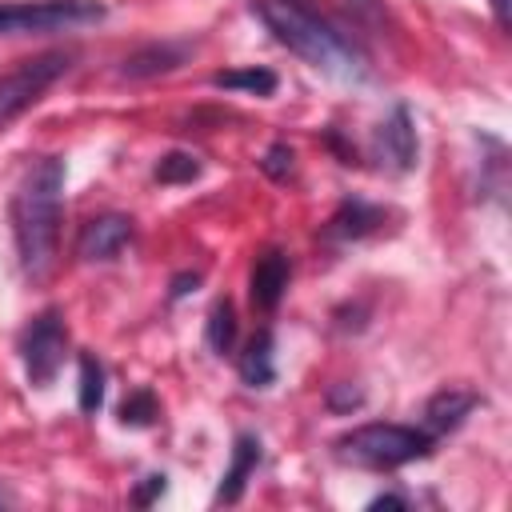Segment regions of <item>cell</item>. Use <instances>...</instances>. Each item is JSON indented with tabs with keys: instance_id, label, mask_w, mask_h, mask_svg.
I'll return each instance as SVG.
<instances>
[{
	"instance_id": "cell-5",
	"label": "cell",
	"mask_w": 512,
	"mask_h": 512,
	"mask_svg": "<svg viewBox=\"0 0 512 512\" xmlns=\"http://www.w3.org/2000/svg\"><path fill=\"white\" fill-rule=\"evenodd\" d=\"M72 60H76L72 52L52 48V52L32 56V60L16 64L12 72H4V76H0V128H8L20 112H28V108L72 68Z\"/></svg>"
},
{
	"instance_id": "cell-12",
	"label": "cell",
	"mask_w": 512,
	"mask_h": 512,
	"mask_svg": "<svg viewBox=\"0 0 512 512\" xmlns=\"http://www.w3.org/2000/svg\"><path fill=\"white\" fill-rule=\"evenodd\" d=\"M260 464V436L256 432H240L236 444H232V464L228 472L220 476V488H216V504H236L244 496V484L248 476L256 472Z\"/></svg>"
},
{
	"instance_id": "cell-15",
	"label": "cell",
	"mask_w": 512,
	"mask_h": 512,
	"mask_svg": "<svg viewBox=\"0 0 512 512\" xmlns=\"http://www.w3.org/2000/svg\"><path fill=\"white\" fill-rule=\"evenodd\" d=\"M276 84H280V80H276L272 68H224V72H212V88H224V92L272 96Z\"/></svg>"
},
{
	"instance_id": "cell-7",
	"label": "cell",
	"mask_w": 512,
	"mask_h": 512,
	"mask_svg": "<svg viewBox=\"0 0 512 512\" xmlns=\"http://www.w3.org/2000/svg\"><path fill=\"white\" fill-rule=\"evenodd\" d=\"M132 216L124 212H100L92 220L80 224L76 232V256L84 264H104V260H116L128 244H132Z\"/></svg>"
},
{
	"instance_id": "cell-23",
	"label": "cell",
	"mask_w": 512,
	"mask_h": 512,
	"mask_svg": "<svg viewBox=\"0 0 512 512\" xmlns=\"http://www.w3.org/2000/svg\"><path fill=\"white\" fill-rule=\"evenodd\" d=\"M196 284H200V272H180V276H172V288H168V300H180V296H188V292H196Z\"/></svg>"
},
{
	"instance_id": "cell-8",
	"label": "cell",
	"mask_w": 512,
	"mask_h": 512,
	"mask_svg": "<svg viewBox=\"0 0 512 512\" xmlns=\"http://www.w3.org/2000/svg\"><path fill=\"white\" fill-rule=\"evenodd\" d=\"M416 152H420V144H416L412 112H408V104H396L376 128V156L392 172H412L416 168Z\"/></svg>"
},
{
	"instance_id": "cell-4",
	"label": "cell",
	"mask_w": 512,
	"mask_h": 512,
	"mask_svg": "<svg viewBox=\"0 0 512 512\" xmlns=\"http://www.w3.org/2000/svg\"><path fill=\"white\" fill-rule=\"evenodd\" d=\"M100 0H16L0 4V36H28V32H64L80 24L104 20Z\"/></svg>"
},
{
	"instance_id": "cell-19",
	"label": "cell",
	"mask_w": 512,
	"mask_h": 512,
	"mask_svg": "<svg viewBox=\"0 0 512 512\" xmlns=\"http://www.w3.org/2000/svg\"><path fill=\"white\" fill-rule=\"evenodd\" d=\"M152 176H156L160 184H192V180L200 176V160H196L192 152H168V156L156 160Z\"/></svg>"
},
{
	"instance_id": "cell-14",
	"label": "cell",
	"mask_w": 512,
	"mask_h": 512,
	"mask_svg": "<svg viewBox=\"0 0 512 512\" xmlns=\"http://www.w3.org/2000/svg\"><path fill=\"white\" fill-rule=\"evenodd\" d=\"M272 332L268 328H260L248 344H244V352H240V360H236V372H240V380L248 384V388H268L272 380H276V360H272Z\"/></svg>"
},
{
	"instance_id": "cell-6",
	"label": "cell",
	"mask_w": 512,
	"mask_h": 512,
	"mask_svg": "<svg viewBox=\"0 0 512 512\" xmlns=\"http://www.w3.org/2000/svg\"><path fill=\"white\" fill-rule=\"evenodd\" d=\"M68 356V328L60 308H44L40 316H32V324L20 332V360H24V376L32 388H48L56 380V372L64 368Z\"/></svg>"
},
{
	"instance_id": "cell-13",
	"label": "cell",
	"mask_w": 512,
	"mask_h": 512,
	"mask_svg": "<svg viewBox=\"0 0 512 512\" xmlns=\"http://www.w3.org/2000/svg\"><path fill=\"white\" fill-rule=\"evenodd\" d=\"M192 44H148V48H136L124 64H120V76L124 80H148V76H160V72H172L188 60Z\"/></svg>"
},
{
	"instance_id": "cell-21",
	"label": "cell",
	"mask_w": 512,
	"mask_h": 512,
	"mask_svg": "<svg viewBox=\"0 0 512 512\" xmlns=\"http://www.w3.org/2000/svg\"><path fill=\"white\" fill-rule=\"evenodd\" d=\"M360 404H364V388H356V384H332V392H328V408L332 412H352Z\"/></svg>"
},
{
	"instance_id": "cell-22",
	"label": "cell",
	"mask_w": 512,
	"mask_h": 512,
	"mask_svg": "<svg viewBox=\"0 0 512 512\" xmlns=\"http://www.w3.org/2000/svg\"><path fill=\"white\" fill-rule=\"evenodd\" d=\"M164 488H168V476H164V472H152V476H144V484L132 492V504L148 508L156 496H164Z\"/></svg>"
},
{
	"instance_id": "cell-1",
	"label": "cell",
	"mask_w": 512,
	"mask_h": 512,
	"mask_svg": "<svg viewBox=\"0 0 512 512\" xmlns=\"http://www.w3.org/2000/svg\"><path fill=\"white\" fill-rule=\"evenodd\" d=\"M64 220V160L40 156L20 176L12 196V240L28 280H44L56 268Z\"/></svg>"
},
{
	"instance_id": "cell-24",
	"label": "cell",
	"mask_w": 512,
	"mask_h": 512,
	"mask_svg": "<svg viewBox=\"0 0 512 512\" xmlns=\"http://www.w3.org/2000/svg\"><path fill=\"white\" fill-rule=\"evenodd\" d=\"M368 508L376 512V508H408V496H396V492H380V496H372L368 500Z\"/></svg>"
},
{
	"instance_id": "cell-2",
	"label": "cell",
	"mask_w": 512,
	"mask_h": 512,
	"mask_svg": "<svg viewBox=\"0 0 512 512\" xmlns=\"http://www.w3.org/2000/svg\"><path fill=\"white\" fill-rule=\"evenodd\" d=\"M252 12L288 52H296L312 68L340 76V80H368L372 68L360 44L344 36L332 20L312 12L304 0H252Z\"/></svg>"
},
{
	"instance_id": "cell-9",
	"label": "cell",
	"mask_w": 512,
	"mask_h": 512,
	"mask_svg": "<svg viewBox=\"0 0 512 512\" xmlns=\"http://www.w3.org/2000/svg\"><path fill=\"white\" fill-rule=\"evenodd\" d=\"M288 276H292V264L280 248H264L252 264V276H248V296H252V308L260 312H272L288 288Z\"/></svg>"
},
{
	"instance_id": "cell-10",
	"label": "cell",
	"mask_w": 512,
	"mask_h": 512,
	"mask_svg": "<svg viewBox=\"0 0 512 512\" xmlns=\"http://www.w3.org/2000/svg\"><path fill=\"white\" fill-rule=\"evenodd\" d=\"M384 220H388V208L368 204V200H360V196H348V200L332 212V220L324 224V236H328V240H364V236H376V232L384 228Z\"/></svg>"
},
{
	"instance_id": "cell-16",
	"label": "cell",
	"mask_w": 512,
	"mask_h": 512,
	"mask_svg": "<svg viewBox=\"0 0 512 512\" xmlns=\"http://www.w3.org/2000/svg\"><path fill=\"white\" fill-rule=\"evenodd\" d=\"M236 308H232V300L228 296H220L212 308H208V324H204V340H208V348L216 352V356H228L232 352V344H236Z\"/></svg>"
},
{
	"instance_id": "cell-26",
	"label": "cell",
	"mask_w": 512,
	"mask_h": 512,
	"mask_svg": "<svg viewBox=\"0 0 512 512\" xmlns=\"http://www.w3.org/2000/svg\"><path fill=\"white\" fill-rule=\"evenodd\" d=\"M4 500H8V496H4V492H0V504H4Z\"/></svg>"
},
{
	"instance_id": "cell-25",
	"label": "cell",
	"mask_w": 512,
	"mask_h": 512,
	"mask_svg": "<svg viewBox=\"0 0 512 512\" xmlns=\"http://www.w3.org/2000/svg\"><path fill=\"white\" fill-rule=\"evenodd\" d=\"M492 12H496V24L508 28V0H492Z\"/></svg>"
},
{
	"instance_id": "cell-11",
	"label": "cell",
	"mask_w": 512,
	"mask_h": 512,
	"mask_svg": "<svg viewBox=\"0 0 512 512\" xmlns=\"http://www.w3.org/2000/svg\"><path fill=\"white\" fill-rule=\"evenodd\" d=\"M476 404H480V396L468 392V388H440V392L428 396V404H424V424H428L432 436H448V432H456V428L468 420V412H472Z\"/></svg>"
},
{
	"instance_id": "cell-20",
	"label": "cell",
	"mask_w": 512,
	"mask_h": 512,
	"mask_svg": "<svg viewBox=\"0 0 512 512\" xmlns=\"http://www.w3.org/2000/svg\"><path fill=\"white\" fill-rule=\"evenodd\" d=\"M260 168H264L268 180H288L292 168H296V152H292L284 140H272L268 152H264V160H260Z\"/></svg>"
},
{
	"instance_id": "cell-17",
	"label": "cell",
	"mask_w": 512,
	"mask_h": 512,
	"mask_svg": "<svg viewBox=\"0 0 512 512\" xmlns=\"http://www.w3.org/2000/svg\"><path fill=\"white\" fill-rule=\"evenodd\" d=\"M116 416H120L124 428H148V424H156V416H160V400H156L152 388H132V392L120 400Z\"/></svg>"
},
{
	"instance_id": "cell-3",
	"label": "cell",
	"mask_w": 512,
	"mask_h": 512,
	"mask_svg": "<svg viewBox=\"0 0 512 512\" xmlns=\"http://www.w3.org/2000/svg\"><path fill=\"white\" fill-rule=\"evenodd\" d=\"M436 436L428 428H412V424H360L344 436L332 440V456L340 464H356V468H372V472H392L404 468L412 460L432 456Z\"/></svg>"
},
{
	"instance_id": "cell-18",
	"label": "cell",
	"mask_w": 512,
	"mask_h": 512,
	"mask_svg": "<svg viewBox=\"0 0 512 512\" xmlns=\"http://www.w3.org/2000/svg\"><path fill=\"white\" fill-rule=\"evenodd\" d=\"M100 404H104V364L92 356V352H84L80 356V412H100Z\"/></svg>"
}]
</instances>
